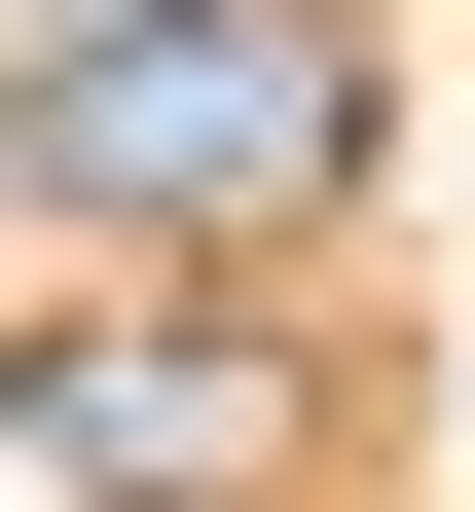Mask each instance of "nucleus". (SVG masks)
I'll use <instances>...</instances> for the list:
<instances>
[{
	"label": "nucleus",
	"mask_w": 475,
	"mask_h": 512,
	"mask_svg": "<svg viewBox=\"0 0 475 512\" xmlns=\"http://www.w3.org/2000/svg\"><path fill=\"white\" fill-rule=\"evenodd\" d=\"M0 37H147V0H0Z\"/></svg>",
	"instance_id": "7ed1b4c3"
},
{
	"label": "nucleus",
	"mask_w": 475,
	"mask_h": 512,
	"mask_svg": "<svg viewBox=\"0 0 475 512\" xmlns=\"http://www.w3.org/2000/svg\"><path fill=\"white\" fill-rule=\"evenodd\" d=\"M293 403H329V366H293V330H183V293L37 366V439H74V512H293Z\"/></svg>",
	"instance_id": "f03ea898"
},
{
	"label": "nucleus",
	"mask_w": 475,
	"mask_h": 512,
	"mask_svg": "<svg viewBox=\"0 0 475 512\" xmlns=\"http://www.w3.org/2000/svg\"><path fill=\"white\" fill-rule=\"evenodd\" d=\"M366 183V0H147V37H37V220L74 256H293Z\"/></svg>",
	"instance_id": "f257e3e1"
}]
</instances>
